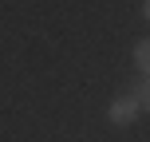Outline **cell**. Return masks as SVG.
<instances>
[{"label":"cell","mask_w":150,"mask_h":142,"mask_svg":"<svg viewBox=\"0 0 150 142\" xmlns=\"http://www.w3.org/2000/svg\"><path fill=\"white\" fill-rule=\"evenodd\" d=\"M134 99H138V107H142V111H150V75L134 87Z\"/></svg>","instance_id":"3"},{"label":"cell","mask_w":150,"mask_h":142,"mask_svg":"<svg viewBox=\"0 0 150 142\" xmlns=\"http://www.w3.org/2000/svg\"><path fill=\"white\" fill-rule=\"evenodd\" d=\"M134 63H138L142 75H150V40H138L134 44Z\"/></svg>","instance_id":"2"},{"label":"cell","mask_w":150,"mask_h":142,"mask_svg":"<svg viewBox=\"0 0 150 142\" xmlns=\"http://www.w3.org/2000/svg\"><path fill=\"white\" fill-rule=\"evenodd\" d=\"M142 16H146V24H150V0H146V4H142Z\"/></svg>","instance_id":"4"},{"label":"cell","mask_w":150,"mask_h":142,"mask_svg":"<svg viewBox=\"0 0 150 142\" xmlns=\"http://www.w3.org/2000/svg\"><path fill=\"white\" fill-rule=\"evenodd\" d=\"M138 111H142V107H138V99H134V95L115 99V103H111V122H115V126H127V122H134V119H138Z\"/></svg>","instance_id":"1"}]
</instances>
